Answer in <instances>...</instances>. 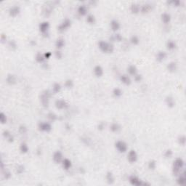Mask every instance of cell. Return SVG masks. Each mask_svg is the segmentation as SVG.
Listing matches in <instances>:
<instances>
[{
  "mask_svg": "<svg viewBox=\"0 0 186 186\" xmlns=\"http://www.w3.org/2000/svg\"><path fill=\"white\" fill-rule=\"evenodd\" d=\"M184 167V162L182 159L178 158L174 162L173 164V173L175 175H178L180 173L181 169Z\"/></svg>",
  "mask_w": 186,
  "mask_h": 186,
  "instance_id": "obj_1",
  "label": "cell"
},
{
  "mask_svg": "<svg viewBox=\"0 0 186 186\" xmlns=\"http://www.w3.org/2000/svg\"><path fill=\"white\" fill-rule=\"evenodd\" d=\"M98 46H99V48L100 49V50L103 52L111 53L113 51V46L106 41H100L98 43Z\"/></svg>",
  "mask_w": 186,
  "mask_h": 186,
  "instance_id": "obj_2",
  "label": "cell"
},
{
  "mask_svg": "<svg viewBox=\"0 0 186 186\" xmlns=\"http://www.w3.org/2000/svg\"><path fill=\"white\" fill-rule=\"evenodd\" d=\"M116 148L120 153H125L127 151V145L124 141H117L116 143Z\"/></svg>",
  "mask_w": 186,
  "mask_h": 186,
  "instance_id": "obj_3",
  "label": "cell"
},
{
  "mask_svg": "<svg viewBox=\"0 0 186 186\" xmlns=\"http://www.w3.org/2000/svg\"><path fill=\"white\" fill-rule=\"evenodd\" d=\"M39 128L41 131L47 132H50L51 129H52L51 124L49 123H47V122H41V123H39Z\"/></svg>",
  "mask_w": 186,
  "mask_h": 186,
  "instance_id": "obj_4",
  "label": "cell"
},
{
  "mask_svg": "<svg viewBox=\"0 0 186 186\" xmlns=\"http://www.w3.org/2000/svg\"><path fill=\"white\" fill-rule=\"evenodd\" d=\"M129 183L132 186H142L144 185V182H143L138 178L135 177V176H132V177L129 178Z\"/></svg>",
  "mask_w": 186,
  "mask_h": 186,
  "instance_id": "obj_5",
  "label": "cell"
},
{
  "mask_svg": "<svg viewBox=\"0 0 186 186\" xmlns=\"http://www.w3.org/2000/svg\"><path fill=\"white\" fill-rule=\"evenodd\" d=\"M71 25V20H68V19H65L59 26L58 28V30L60 31H63L65 30H66L68 27H70Z\"/></svg>",
  "mask_w": 186,
  "mask_h": 186,
  "instance_id": "obj_6",
  "label": "cell"
},
{
  "mask_svg": "<svg viewBox=\"0 0 186 186\" xmlns=\"http://www.w3.org/2000/svg\"><path fill=\"white\" fill-rule=\"evenodd\" d=\"M137 159V155L136 152L133 150L130 151L128 154V161L130 163H135Z\"/></svg>",
  "mask_w": 186,
  "mask_h": 186,
  "instance_id": "obj_7",
  "label": "cell"
},
{
  "mask_svg": "<svg viewBox=\"0 0 186 186\" xmlns=\"http://www.w3.org/2000/svg\"><path fill=\"white\" fill-rule=\"evenodd\" d=\"M63 155L61 154V152L56 151L53 155V161L56 164H60L63 162Z\"/></svg>",
  "mask_w": 186,
  "mask_h": 186,
  "instance_id": "obj_8",
  "label": "cell"
},
{
  "mask_svg": "<svg viewBox=\"0 0 186 186\" xmlns=\"http://www.w3.org/2000/svg\"><path fill=\"white\" fill-rule=\"evenodd\" d=\"M49 92H47L46 93H44L41 97V103L42 105L44 106V107H47L48 106V104H49V95L48 94Z\"/></svg>",
  "mask_w": 186,
  "mask_h": 186,
  "instance_id": "obj_9",
  "label": "cell"
},
{
  "mask_svg": "<svg viewBox=\"0 0 186 186\" xmlns=\"http://www.w3.org/2000/svg\"><path fill=\"white\" fill-rule=\"evenodd\" d=\"M49 28V24L48 22H43L39 25V30L42 33H47Z\"/></svg>",
  "mask_w": 186,
  "mask_h": 186,
  "instance_id": "obj_10",
  "label": "cell"
},
{
  "mask_svg": "<svg viewBox=\"0 0 186 186\" xmlns=\"http://www.w3.org/2000/svg\"><path fill=\"white\" fill-rule=\"evenodd\" d=\"M179 177L178 178V183L180 186H183L186 183V172H183V173H180L179 174Z\"/></svg>",
  "mask_w": 186,
  "mask_h": 186,
  "instance_id": "obj_11",
  "label": "cell"
},
{
  "mask_svg": "<svg viewBox=\"0 0 186 186\" xmlns=\"http://www.w3.org/2000/svg\"><path fill=\"white\" fill-rule=\"evenodd\" d=\"M55 106L58 109H63L67 106V103L63 100H57L55 102Z\"/></svg>",
  "mask_w": 186,
  "mask_h": 186,
  "instance_id": "obj_12",
  "label": "cell"
},
{
  "mask_svg": "<svg viewBox=\"0 0 186 186\" xmlns=\"http://www.w3.org/2000/svg\"><path fill=\"white\" fill-rule=\"evenodd\" d=\"M94 73L97 77H101L103 74V69L100 65H96L94 68Z\"/></svg>",
  "mask_w": 186,
  "mask_h": 186,
  "instance_id": "obj_13",
  "label": "cell"
},
{
  "mask_svg": "<svg viewBox=\"0 0 186 186\" xmlns=\"http://www.w3.org/2000/svg\"><path fill=\"white\" fill-rule=\"evenodd\" d=\"M19 12H20V7L17 6H14L11 7L9 9V15L12 17L16 16L17 15H18Z\"/></svg>",
  "mask_w": 186,
  "mask_h": 186,
  "instance_id": "obj_14",
  "label": "cell"
},
{
  "mask_svg": "<svg viewBox=\"0 0 186 186\" xmlns=\"http://www.w3.org/2000/svg\"><path fill=\"white\" fill-rule=\"evenodd\" d=\"M120 80L123 84H126V85H129L131 84V79L127 75H121L120 77Z\"/></svg>",
  "mask_w": 186,
  "mask_h": 186,
  "instance_id": "obj_15",
  "label": "cell"
},
{
  "mask_svg": "<svg viewBox=\"0 0 186 186\" xmlns=\"http://www.w3.org/2000/svg\"><path fill=\"white\" fill-rule=\"evenodd\" d=\"M62 164H63V167L66 170H69L71 167V162L68 159H63L62 162Z\"/></svg>",
  "mask_w": 186,
  "mask_h": 186,
  "instance_id": "obj_16",
  "label": "cell"
},
{
  "mask_svg": "<svg viewBox=\"0 0 186 186\" xmlns=\"http://www.w3.org/2000/svg\"><path fill=\"white\" fill-rule=\"evenodd\" d=\"M111 27L113 31H118L120 28V24H119V23L117 20H113L111 23Z\"/></svg>",
  "mask_w": 186,
  "mask_h": 186,
  "instance_id": "obj_17",
  "label": "cell"
},
{
  "mask_svg": "<svg viewBox=\"0 0 186 186\" xmlns=\"http://www.w3.org/2000/svg\"><path fill=\"white\" fill-rule=\"evenodd\" d=\"M78 12L80 15H85L87 12V8L85 5H81L79 8H78Z\"/></svg>",
  "mask_w": 186,
  "mask_h": 186,
  "instance_id": "obj_18",
  "label": "cell"
},
{
  "mask_svg": "<svg viewBox=\"0 0 186 186\" xmlns=\"http://www.w3.org/2000/svg\"><path fill=\"white\" fill-rule=\"evenodd\" d=\"M162 20L164 23H169L171 20V16L168 13H164L162 15Z\"/></svg>",
  "mask_w": 186,
  "mask_h": 186,
  "instance_id": "obj_19",
  "label": "cell"
},
{
  "mask_svg": "<svg viewBox=\"0 0 186 186\" xmlns=\"http://www.w3.org/2000/svg\"><path fill=\"white\" fill-rule=\"evenodd\" d=\"M167 57V54L166 52H159L158 54H157V56H156V60L159 62H162L163 61L165 58Z\"/></svg>",
  "mask_w": 186,
  "mask_h": 186,
  "instance_id": "obj_20",
  "label": "cell"
},
{
  "mask_svg": "<svg viewBox=\"0 0 186 186\" xmlns=\"http://www.w3.org/2000/svg\"><path fill=\"white\" fill-rule=\"evenodd\" d=\"M166 103L167 106L170 108H172L175 106V100L172 97H167L166 99Z\"/></svg>",
  "mask_w": 186,
  "mask_h": 186,
  "instance_id": "obj_21",
  "label": "cell"
},
{
  "mask_svg": "<svg viewBox=\"0 0 186 186\" xmlns=\"http://www.w3.org/2000/svg\"><path fill=\"white\" fill-rule=\"evenodd\" d=\"M106 180H107V182L109 183V184H113L114 183V177L113 175V174L110 172H108L106 175Z\"/></svg>",
  "mask_w": 186,
  "mask_h": 186,
  "instance_id": "obj_22",
  "label": "cell"
},
{
  "mask_svg": "<svg viewBox=\"0 0 186 186\" xmlns=\"http://www.w3.org/2000/svg\"><path fill=\"white\" fill-rule=\"evenodd\" d=\"M111 130L113 132H118L120 129H121V127L119 126V124H116V123H113L111 125V127H110Z\"/></svg>",
  "mask_w": 186,
  "mask_h": 186,
  "instance_id": "obj_23",
  "label": "cell"
},
{
  "mask_svg": "<svg viewBox=\"0 0 186 186\" xmlns=\"http://www.w3.org/2000/svg\"><path fill=\"white\" fill-rule=\"evenodd\" d=\"M167 68L170 72H175L177 70V64L175 62H171L167 65Z\"/></svg>",
  "mask_w": 186,
  "mask_h": 186,
  "instance_id": "obj_24",
  "label": "cell"
},
{
  "mask_svg": "<svg viewBox=\"0 0 186 186\" xmlns=\"http://www.w3.org/2000/svg\"><path fill=\"white\" fill-rule=\"evenodd\" d=\"M128 73L130 74V75H133V76H135L136 73H137V68L135 65H130L129 66L128 69Z\"/></svg>",
  "mask_w": 186,
  "mask_h": 186,
  "instance_id": "obj_25",
  "label": "cell"
},
{
  "mask_svg": "<svg viewBox=\"0 0 186 186\" xmlns=\"http://www.w3.org/2000/svg\"><path fill=\"white\" fill-rule=\"evenodd\" d=\"M7 81L9 84H14L16 81V79L13 75H8L7 77Z\"/></svg>",
  "mask_w": 186,
  "mask_h": 186,
  "instance_id": "obj_26",
  "label": "cell"
},
{
  "mask_svg": "<svg viewBox=\"0 0 186 186\" xmlns=\"http://www.w3.org/2000/svg\"><path fill=\"white\" fill-rule=\"evenodd\" d=\"M20 150L23 154H25L28 151V146L26 143H22L20 146Z\"/></svg>",
  "mask_w": 186,
  "mask_h": 186,
  "instance_id": "obj_27",
  "label": "cell"
},
{
  "mask_svg": "<svg viewBox=\"0 0 186 186\" xmlns=\"http://www.w3.org/2000/svg\"><path fill=\"white\" fill-rule=\"evenodd\" d=\"M167 47L170 50H172L174 49L175 47H176V44L175 43L174 41H172V40H170L167 41Z\"/></svg>",
  "mask_w": 186,
  "mask_h": 186,
  "instance_id": "obj_28",
  "label": "cell"
},
{
  "mask_svg": "<svg viewBox=\"0 0 186 186\" xmlns=\"http://www.w3.org/2000/svg\"><path fill=\"white\" fill-rule=\"evenodd\" d=\"M64 44H65V42H64V40L63 39H59L56 41V47L58 48V49L62 48L64 46Z\"/></svg>",
  "mask_w": 186,
  "mask_h": 186,
  "instance_id": "obj_29",
  "label": "cell"
},
{
  "mask_svg": "<svg viewBox=\"0 0 186 186\" xmlns=\"http://www.w3.org/2000/svg\"><path fill=\"white\" fill-rule=\"evenodd\" d=\"M60 89H61V86L60 84L58 83H55L53 85V87H52V90H53V92L54 93H57L60 91Z\"/></svg>",
  "mask_w": 186,
  "mask_h": 186,
  "instance_id": "obj_30",
  "label": "cell"
},
{
  "mask_svg": "<svg viewBox=\"0 0 186 186\" xmlns=\"http://www.w3.org/2000/svg\"><path fill=\"white\" fill-rule=\"evenodd\" d=\"M45 57L43 55H41L40 52L37 53L36 56V60L38 62V63H42L44 60Z\"/></svg>",
  "mask_w": 186,
  "mask_h": 186,
  "instance_id": "obj_31",
  "label": "cell"
},
{
  "mask_svg": "<svg viewBox=\"0 0 186 186\" xmlns=\"http://www.w3.org/2000/svg\"><path fill=\"white\" fill-rule=\"evenodd\" d=\"M113 95L116 97H121L122 95V92L120 89L119 88H115L113 91Z\"/></svg>",
  "mask_w": 186,
  "mask_h": 186,
  "instance_id": "obj_32",
  "label": "cell"
},
{
  "mask_svg": "<svg viewBox=\"0 0 186 186\" xmlns=\"http://www.w3.org/2000/svg\"><path fill=\"white\" fill-rule=\"evenodd\" d=\"M131 11L132 13H138V12L140 11V7L137 4H132L131 6Z\"/></svg>",
  "mask_w": 186,
  "mask_h": 186,
  "instance_id": "obj_33",
  "label": "cell"
},
{
  "mask_svg": "<svg viewBox=\"0 0 186 186\" xmlns=\"http://www.w3.org/2000/svg\"><path fill=\"white\" fill-rule=\"evenodd\" d=\"M130 41H131V43L133 44L134 45H137V44H139L140 40H139V39H138V37H137V36H132L131 37V39H130Z\"/></svg>",
  "mask_w": 186,
  "mask_h": 186,
  "instance_id": "obj_34",
  "label": "cell"
},
{
  "mask_svg": "<svg viewBox=\"0 0 186 186\" xmlns=\"http://www.w3.org/2000/svg\"><path fill=\"white\" fill-rule=\"evenodd\" d=\"M151 9V5L146 4V5L143 6V7L141 8V12H143V13H145V12H148Z\"/></svg>",
  "mask_w": 186,
  "mask_h": 186,
  "instance_id": "obj_35",
  "label": "cell"
},
{
  "mask_svg": "<svg viewBox=\"0 0 186 186\" xmlns=\"http://www.w3.org/2000/svg\"><path fill=\"white\" fill-rule=\"evenodd\" d=\"M87 21L90 23V24H93L95 22V17L92 15H89L87 17Z\"/></svg>",
  "mask_w": 186,
  "mask_h": 186,
  "instance_id": "obj_36",
  "label": "cell"
},
{
  "mask_svg": "<svg viewBox=\"0 0 186 186\" xmlns=\"http://www.w3.org/2000/svg\"><path fill=\"white\" fill-rule=\"evenodd\" d=\"M0 121H1V124H5L6 121H7V117L3 113H0Z\"/></svg>",
  "mask_w": 186,
  "mask_h": 186,
  "instance_id": "obj_37",
  "label": "cell"
},
{
  "mask_svg": "<svg viewBox=\"0 0 186 186\" xmlns=\"http://www.w3.org/2000/svg\"><path fill=\"white\" fill-rule=\"evenodd\" d=\"M156 163L155 161H151L148 164V168L150 170H154L156 168Z\"/></svg>",
  "mask_w": 186,
  "mask_h": 186,
  "instance_id": "obj_38",
  "label": "cell"
},
{
  "mask_svg": "<svg viewBox=\"0 0 186 186\" xmlns=\"http://www.w3.org/2000/svg\"><path fill=\"white\" fill-rule=\"evenodd\" d=\"M178 141H179V143H180V145L184 146V145L186 144V137H185V136H180V137H179Z\"/></svg>",
  "mask_w": 186,
  "mask_h": 186,
  "instance_id": "obj_39",
  "label": "cell"
},
{
  "mask_svg": "<svg viewBox=\"0 0 186 186\" xmlns=\"http://www.w3.org/2000/svg\"><path fill=\"white\" fill-rule=\"evenodd\" d=\"M73 85V81L71 80V79H68L66 81H65V87H67L68 88H71Z\"/></svg>",
  "mask_w": 186,
  "mask_h": 186,
  "instance_id": "obj_40",
  "label": "cell"
},
{
  "mask_svg": "<svg viewBox=\"0 0 186 186\" xmlns=\"http://www.w3.org/2000/svg\"><path fill=\"white\" fill-rule=\"evenodd\" d=\"M48 118H49L51 121H54V120H55V119H57L56 116H55L54 113H50L48 114Z\"/></svg>",
  "mask_w": 186,
  "mask_h": 186,
  "instance_id": "obj_41",
  "label": "cell"
},
{
  "mask_svg": "<svg viewBox=\"0 0 186 186\" xmlns=\"http://www.w3.org/2000/svg\"><path fill=\"white\" fill-rule=\"evenodd\" d=\"M24 171V167L23 166H19L17 168V172L18 174H21L23 173Z\"/></svg>",
  "mask_w": 186,
  "mask_h": 186,
  "instance_id": "obj_42",
  "label": "cell"
},
{
  "mask_svg": "<svg viewBox=\"0 0 186 186\" xmlns=\"http://www.w3.org/2000/svg\"><path fill=\"white\" fill-rule=\"evenodd\" d=\"M113 39H115V40H116V41H121V39H122V36L120 35V34H116L114 36H113Z\"/></svg>",
  "mask_w": 186,
  "mask_h": 186,
  "instance_id": "obj_43",
  "label": "cell"
},
{
  "mask_svg": "<svg viewBox=\"0 0 186 186\" xmlns=\"http://www.w3.org/2000/svg\"><path fill=\"white\" fill-rule=\"evenodd\" d=\"M172 156V151L171 150H167L165 153V156L167 158H170Z\"/></svg>",
  "mask_w": 186,
  "mask_h": 186,
  "instance_id": "obj_44",
  "label": "cell"
},
{
  "mask_svg": "<svg viewBox=\"0 0 186 186\" xmlns=\"http://www.w3.org/2000/svg\"><path fill=\"white\" fill-rule=\"evenodd\" d=\"M135 81H141V79H142V76H141V75L136 74V75L135 76Z\"/></svg>",
  "mask_w": 186,
  "mask_h": 186,
  "instance_id": "obj_45",
  "label": "cell"
},
{
  "mask_svg": "<svg viewBox=\"0 0 186 186\" xmlns=\"http://www.w3.org/2000/svg\"><path fill=\"white\" fill-rule=\"evenodd\" d=\"M4 178H6V179H9V178H10V173L9 172H4Z\"/></svg>",
  "mask_w": 186,
  "mask_h": 186,
  "instance_id": "obj_46",
  "label": "cell"
},
{
  "mask_svg": "<svg viewBox=\"0 0 186 186\" xmlns=\"http://www.w3.org/2000/svg\"><path fill=\"white\" fill-rule=\"evenodd\" d=\"M55 55H56V57H57V58H61V57H62V54H61V52H59V51H57L56 52H55Z\"/></svg>",
  "mask_w": 186,
  "mask_h": 186,
  "instance_id": "obj_47",
  "label": "cell"
},
{
  "mask_svg": "<svg viewBox=\"0 0 186 186\" xmlns=\"http://www.w3.org/2000/svg\"><path fill=\"white\" fill-rule=\"evenodd\" d=\"M51 55H52L51 52H47V53H45V54L44 55V57H45L46 59H49Z\"/></svg>",
  "mask_w": 186,
  "mask_h": 186,
  "instance_id": "obj_48",
  "label": "cell"
},
{
  "mask_svg": "<svg viewBox=\"0 0 186 186\" xmlns=\"http://www.w3.org/2000/svg\"><path fill=\"white\" fill-rule=\"evenodd\" d=\"M21 130L23 131V132H22V133H23H23H25V132H26V131H27V130H26V128H25V127H20V131H21Z\"/></svg>",
  "mask_w": 186,
  "mask_h": 186,
  "instance_id": "obj_49",
  "label": "cell"
},
{
  "mask_svg": "<svg viewBox=\"0 0 186 186\" xmlns=\"http://www.w3.org/2000/svg\"><path fill=\"white\" fill-rule=\"evenodd\" d=\"M173 3H174V4H175L176 6H178V5L180 4V1H173Z\"/></svg>",
  "mask_w": 186,
  "mask_h": 186,
  "instance_id": "obj_50",
  "label": "cell"
}]
</instances>
